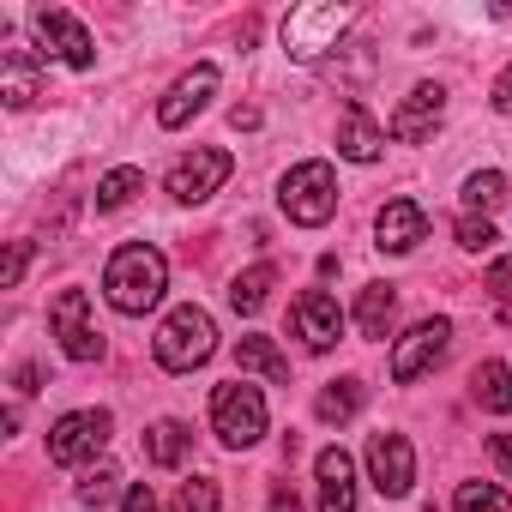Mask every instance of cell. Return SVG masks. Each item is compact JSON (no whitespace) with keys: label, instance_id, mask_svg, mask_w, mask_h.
Listing matches in <instances>:
<instances>
[{"label":"cell","instance_id":"obj_24","mask_svg":"<svg viewBox=\"0 0 512 512\" xmlns=\"http://www.w3.org/2000/svg\"><path fill=\"white\" fill-rule=\"evenodd\" d=\"M139 187H145V169H133V163L109 169V175L97 181V211H121V205H133Z\"/></svg>","mask_w":512,"mask_h":512},{"label":"cell","instance_id":"obj_16","mask_svg":"<svg viewBox=\"0 0 512 512\" xmlns=\"http://www.w3.org/2000/svg\"><path fill=\"white\" fill-rule=\"evenodd\" d=\"M374 235H380V253H410L428 235V217H422L416 199H386L380 217H374Z\"/></svg>","mask_w":512,"mask_h":512},{"label":"cell","instance_id":"obj_3","mask_svg":"<svg viewBox=\"0 0 512 512\" xmlns=\"http://www.w3.org/2000/svg\"><path fill=\"white\" fill-rule=\"evenodd\" d=\"M278 205H284V217L290 223H302V229H320L332 211H338V175H332V163H296L284 181H278Z\"/></svg>","mask_w":512,"mask_h":512},{"label":"cell","instance_id":"obj_9","mask_svg":"<svg viewBox=\"0 0 512 512\" xmlns=\"http://www.w3.org/2000/svg\"><path fill=\"white\" fill-rule=\"evenodd\" d=\"M49 326H55V338H61V350L73 362H97L103 356V332L91 326V296L85 290H61L55 308H49Z\"/></svg>","mask_w":512,"mask_h":512},{"label":"cell","instance_id":"obj_19","mask_svg":"<svg viewBox=\"0 0 512 512\" xmlns=\"http://www.w3.org/2000/svg\"><path fill=\"white\" fill-rule=\"evenodd\" d=\"M235 362H241V374H266L272 386H290V362L278 356L272 338H241L235 344Z\"/></svg>","mask_w":512,"mask_h":512},{"label":"cell","instance_id":"obj_15","mask_svg":"<svg viewBox=\"0 0 512 512\" xmlns=\"http://www.w3.org/2000/svg\"><path fill=\"white\" fill-rule=\"evenodd\" d=\"M440 115H446V91L422 79V85H410V97L398 103V115H392V127H386V133H392V139H404V145H416V139H428V133L440 127Z\"/></svg>","mask_w":512,"mask_h":512},{"label":"cell","instance_id":"obj_20","mask_svg":"<svg viewBox=\"0 0 512 512\" xmlns=\"http://www.w3.org/2000/svg\"><path fill=\"white\" fill-rule=\"evenodd\" d=\"M392 314H398V290H392V284H368L362 302H356L362 338H386V332H392Z\"/></svg>","mask_w":512,"mask_h":512},{"label":"cell","instance_id":"obj_5","mask_svg":"<svg viewBox=\"0 0 512 512\" xmlns=\"http://www.w3.org/2000/svg\"><path fill=\"white\" fill-rule=\"evenodd\" d=\"M211 428H217V440L223 446H253L266 434V398H260V386H247V380H223L217 392H211Z\"/></svg>","mask_w":512,"mask_h":512},{"label":"cell","instance_id":"obj_32","mask_svg":"<svg viewBox=\"0 0 512 512\" xmlns=\"http://www.w3.org/2000/svg\"><path fill=\"white\" fill-rule=\"evenodd\" d=\"M121 512H157V494H151L145 482H127V494H121Z\"/></svg>","mask_w":512,"mask_h":512},{"label":"cell","instance_id":"obj_27","mask_svg":"<svg viewBox=\"0 0 512 512\" xmlns=\"http://www.w3.org/2000/svg\"><path fill=\"white\" fill-rule=\"evenodd\" d=\"M500 199H506V181H500L494 169H476V175L464 181V205H470V217H476V211L488 217V211H494Z\"/></svg>","mask_w":512,"mask_h":512},{"label":"cell","instance_id":"obj_23","mask_svg":"<svg viewBox=\"0 0 512 512\" xmlns=\"http://www.w3.org/2000/svg\"><path fill=\"white\" fill-rule=\"evenodd\" d=\"M272 284H278V272H272L266 260H260V266H247V272H241V278L229 284V308H235V314H260V308H266V290H272Z\"/></svg>","mask_w":512,"mask_h":512},{"label":"cell","instance_id":"obj_21","mask_svg":"<svg viewBox=\"0 0 512 512\" xmlns=\"http://www.w3.org/2000/svg\"><path fill=\"white\" fill-rule=\"evenodd\" d=\"M187 446H193V434H187V428H181L175 416H163V422H157V428L145 434V458H151L157 470H175V464L187 458Z\"/></svg>","mask_w":512,"mask_h":512},{"label":"cell","instance_id":"obj_26","mask_svg":"<svg viewBox=\"0 0 512 512\" xmlns=\"http://www.w3.org/2000/svg\"><path fill=\"white\" fill-rule=\"evenodd\" d=\"M452 512H512V494L500 482H458Z\"/></svg>","mask_w":512,"mask_h":512},{"label":"cell","instance_id":"obj_7","mask_svg":"<svg viewBox=\"0 0 512 512\" xmlns=\"http://www.w3.org/2000/svg\"><path fill=\"white\" fill-rule=\"evenodd\" d=\"M446 350H452V320H416V326L398 338V350H392V380H398V386L422 380L428 368H440Z\"/></svg>","mask_w":512,"mask_h":512},{"label":"cell","instance_id":"obj_18","mask_svg":"<svg viewBox=\"0 0 512 512\" xmlns=\"http://www.w3.org/2000/svg\"><path fill=\"white\" fill-rule=\"evenodd\" d=\"M380 145H386L380 121L350 97V103H344V115H338V157H350V163H380Z\"/></svg>","mask_w":512,"mask_h":512},{"label":"cell","instance_id":"obj_28","mask_svg":"<svg viewBox=\"0 0 512 512\" xmlns=\"http://www.w3.org/2000/svg\"><path fill=\"white\" fill-rule=\"evenodd\" d=\"M115 488H121V470H115V464H91V470L79 476V500H85V506H109Z\"/></svg>","mask_w":512,"mask_h":512},{"label":"cell","instance_id":"obj_1","mask_svg":"<svg viewBox=\"0 0 512 512\" xmlns=\"http://www.w3.org/2000/svg\"><path fill=\"white\" fill-rule=\"evenodd\" d=\"M169 290V260L151 247V241H127L109 253V266H103V296L115 314H151Z\"/></svg>","mask_w":512,"mask_h":512},{"label":"cell","instance_id":"obj_14","mask_svg":"<svg viewBox=\"0 0 512 512\" xmlns=\"http://www.w3.org/2000/svg\"><path fill=\"white\" fill-rule=\"evenodd\" d=\"M211 97H217V67H211V61H199L193 73H181V79L169 85V97L157 103V121H163V127H187Z\"/></svg>","mask_w":512,"mask_h":512},{"label":"cell","instance_id":"obj_12","mask_svg":"<svg viewBox=\"0 0 512 512\" xmlns=\"http://www.w3.org/2000/svg\"><path fill=\"white\" fill-rule=\"evenodd\" d=\"M290 326H296V338H302L308 350H332V344L344 338V308H338V296H326V290H302L296 308H290Z\"/></svg>","mask_w":512,"mask_h":512},{"label":"cell","instance_id":"obj_25","mask_svg":"<svg viewBox=\"0 0 512 512\" xmlns=\"http://www.w3.org/2000/svg\"><path fill=\"white\" fill-rule=\"evenodd\" d=\"M362 410V380H332L320 398H314V416L320 422H350Z\"/></svg>","mask_w":512,"mask_h":512},{"label":"cell","instance_id":"obj_4","mask_svg":"<svg viewBox=\"0 0 512 512\" xmlns=\"http://www.w3.org/2000/svg\"><path fill=\"white\" fill-rule=\"evenodd\" d=\"M350 19H356V7H338V0H308V7H290V19H284L290 61H326V49H338V37H344Z\"/></svg>","mask_w":512,"mask_h":512},{"label":"cell","instance_id":"obj_2","mask_svg":"<svg viewBox=\"0 0 512 512\" xmlns=\"http://www.w3.org/2000/svg\"><path fill=\"white\" fill-rule=\"evenodd\" d=\"M211 350H217V326H211V314L205 308H175L163 326H157V338H151V356H157V368H169V374H193L199 362H211Z\"/></svg>","mask_w":512,"mask_h":512},{"label":"cell","instance_id":"obj_35","mask_svg":"<svg viewBox=\"0 0 512 512\" xmlns=\"http://www.w3.org/2000/svg\"><path fill=\"white\" fill-rule=\"evenodd\" d=\"M488 103H494V109H500V115L512 121V67H506V73L494 79V91H488Z\"/></svg>","mask_w":512,"mask_h":512},{"label":"cell","instance_id":"obj_8","mask_svg":"<svg viewBox=\"0 0 512 512\" xmlns=\"http://www.w3.org/2000/svg\"><path fill=\"white\" fill-rule=\"evenodd\" d=\"M31 31H37L43 49H55L73 73H91V67H97V43H91V31H85L67 7H37V13H31Z\"/></svg>","mask_w":512,"mask_h":512},{"label":"cell","instance_id":"obj_34","mask_svg":"<svg viewBox=\"0 0 512 512\" xmlns=\"http://www.w3.org/2000/svg\"><path fill=\"white\" fill-rule=\"evenodd\" d=\"M488 458L500 464V476H512V434H488Z\"/></svg>","mask_w":512,"mask_h":512},{"label":"cell","instance_id":"obj_33","mask_svg":"<svg viewBox=\"0 0 512 512\" xmlns=\"http://www.w3.org/2000/svg\"><path fill=\"white\" fill-rule=\"evenodd\" d=\"M25 260H31V247H25V241H13V253H7V272H0V284H7V290L25 278Z\"/></svg>","mask_w":512,"mask_h":512},{"label":"cell","instance_id":"obj_22","mask_svg":"<svg viewBox=\"0 0 512 512\" xmlns=\"http://www.w3.org/2000/svg\"><path fill=\"white\" fill-rule=\"evenodd\" d=\"M470 386H476V404H482V410H494V416L512 410V368H506V362H482V368L470 374Z\"/></svg>","mask_w":512,"mask_h":512},{"label":"cell","instance_id":"obj_29","mask_svg":"<svg viewBox=\"0 0 512 512\" xmlns=\"http://www.w3.org/2000/svg\"><path fill=\"white\" fill-rule=\"evenodd\" d=\"M217 506H223V494H217L211 476H187L181 494H175V512H217Z\"/></svg>","mask_w":512,"mask_h":512},{"label":"cell","instance_id":"obj_6","mask_svg":"<svg viewBox=\"0 0 512 512\" xmlns=\"http://www.w3.org/2000/svg\"><path fill=\"white\" fill-rule=\"evenodd\" d=\"M109 410H67L49 428V464H97V452L109 446Z\"/></svg>","mask_w":512,"mask_h":512},{"label":"cell","instance_id":"obj_31","mask_svg":"<svg viewBox=\"0 0 512 512\" xmlns=\"http://www.w3.org/2000/svg\"><path fill=\"white\" fill-rule=\"evenodd\" d=\"M494 241H500V235H494V223H488V217H470V211L458 217V247H470V253H488Z\"/></svg>","mask_w":512,"mask_h":512},{"label":"cell","instance_id":"obj_13","mask_svg":"<svg viewBox=\"0 0 512 512\" xmlns=\"http://www.w3.org/2000/svg\"><path fill=\"white\" fill-rule=\"evenodd\" d=\"M37 97H43V55L7 43V49H0V103H7V109H31Z\"/></svg>","mask_w":512,"mask_h":512},{"label":"cell","instance_id":"obj_36","mask_svg":"<svg viewBox=\"0 0 512 512\" xmlns=\"http://www.w3.org/2000/svg\"><path fill=\"white\" fill-rule=\"evenodd\" d=\"M272 512H302V500H296V488H272Z\"/></svg>","mask_w":512,"mask_h":512},{"label":"cell","instance_id":"obj_10","mask_svg":"<svg viewBox=\"0 0 512 512\" xmlns=\"http://www.w3.org/2000/svg\"><path fill=\"white\" fill-rule=\"evenodd\" d=\"M229 169H235V157H229V151L199 145L193 157H181V163L169 169V193H175L181 205H199V199H211V193L229 181Z\"/></svg>","mask_w":512,"mask_h":512},{"label":"cell","instance_id":"obj_17","mask_svg":"<svg viewBox=\"0 0 512 512\" xmlns=\"http://www.w3.org/2000/svg\"><path fill=\"white\" fill-rule=\"evenodd\" d=\"M314 476H320V512H356V464L344 446H326L314 458Z\"/></svg>","mask_w":512,"mask_h":512},{"label":"cell","instance_id":"obj_11","mask_svg":"<svg viewBox=\"0 0 512 512\" xmlns=\"http://www.w3.org/2000/svg\"><path fill=\"white\" fill-rule=\"evenodd\" d=\"M368 476H374V488L386 500H404L416 488V452H410V440L404 434H374L368 440Z\"/></svg>","mask_w":512,"mask_h":512},{"label":"cell","instance_id":"obj_30","mask_svg":"<svg viewBox=\"0 0 512 512\" xmlns=\"http://www.w3.org/2000/svg\"><path fill=\"white\" fill-rule=\"evenodd\" d=\"M482 284H488V296L500 302V320L512 326V253H506V260H494V266H488V278H482Z\"/></svg>","mask_w":512,"mask_h":512}]
</instances>
